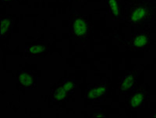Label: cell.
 I'll use <instances>...</instances> for the list:
<instances>
[{
  "label": "cell",
  "mask_w": 156,
  "mask_h": 118,
  "mask_svg": "<svg viewBox=\"0 0 156 118\" xmlns=\"http://www.w3.org/2000/svg\"><path fill=\"white\" fill-rule=\"evenodd\" d=\"M152 14L153 7L151 5L140 4L128 9L126 19L129 23H140L148 21Z\"/></svg>",
  "instance_id": "1"
},
{
  "label": "cell",
  "mask_w": 156,
  "mask_h": 118,
  "mask_svg": "<svg viewBox=\"0 0 156 118\" xmlns=\"http://www.w3.org/2000/svg\"><path fill=\"white\" fill-rule=\"evenodd\" d=\"M70 31L77 39H86L90 33V24L84 16L72 15L70 19Z\"/></svg>",
  "instance_id": "2"
},
{
  "label": "cell",
  "mask_w": 156,
  "mask_h": 118,
  "mask_svg": "<svg viewBox=\"0 0 156 118\" xmlns=\"http://www.w3.org/2000/svg\"><path fill=\"white\" fill-rule=\"evenodd\" d=\"M76 88V84L73 80L67 79L63 84L57 86L51 94V99L54 102H60L64 100L68 95L71 94Z\"/></svg>",
  "instance_id": "3"
},
{
  "label": "cell",
  "mask_w": 156,
  "mask_h": 118,
  "mask_svg": "<svg viewBox=\"0 0 156 118\" xmlns=\"http://www.w3.org/2000/svg\"><path fill=\"white\" fill-rule=\"evenodd\" d=\"M108 84L105 83L101 84H93L88 88L87 91V96L89 99H98L105 95V93L108 91Z\"/></svg>",
  "instance_id": "4"
},
{
  "label": "cell",
  "mask_w": 156,
  "mask_h": 118,
  "mask_svg": "<svg viewBox=\"0 0 156 118\" xmlns=\"http://www.w3.org/2000/svg\"><path fill=\"white\" fill-rule=\"evenodd\" d=\"M15 18L8 16H1V38L4 39L7 37L12 28Z\"/></svg>",
  "instance_id": "5"
},
{
  "label": "cell",
  "mask_w": 156,
  "mask_h": 118,
  "mask_svg": "<svg viewBox=\"0 0 156 118\" xmlns=\"http://www.w3.org/2000/svg\"><path fill=\"white\" fill-rule=\"evenodd\" d=\"M47 50L46 45L43 43H36L27 46L25 49V55L27 56H35L44 53Z\"/></svg>",
  "instance_id": "6"
},
{
  "label": "cell",
  "mask_w": 156,
  "mask_h": 118,
  "mask_svg": "<svg viewBox=\"0 0 156 118\" xmlns=\"http://www.w3.org/2000/svg\"><path fill=\"white\" fill-rule=\"evenodd\" d=\"M148 41V36L146 34H136L131 40L129 45L136 49H140L145 47Z\"/></svg>",
  "instance_id": "7"
},
{
  "label": "cell",
  "mask_w": 156,
  "mask_h": 118,
  "mask_svg": "<svg viewBox=\"0 0 156 118\" xmlns=\"http://www.w3.org/2000/svg\"><path fill=\"white\" fill-rule=\"evenodd\" d=\"M19 82L24 88H32L34 86V77L28 71H22L19 74Z\"/></svg>",
  "instance_id": "8"
},
{
  "label": "cell",
  "mask_w": 156,
  "mask_h": 118,
  "mask_svg": "<svg viewBox=\"0 0 156 118\" xmlns=\"http://www.w3.org/2000/svg\"><path fill=\"white\" fill-rule=\"evenodd\" d=\"M133 84H134V77H133V73H127L121 81L120 91H123V92L129 91L133 88Z\"/></svg>",
  "instance_id": "9"
},
{
  "label": "cell",
  "mask_w": 156,
  "mask_h": 118,
  "mask_svg": "<svg viewBox=\"0 0 156 118\" xmlns=\"http://www.w3.org/2000/svg\"><path fill=\"white\" fill-rule=\"evenodd\" d=\"M110 13L115 19L120 17V9H119V0H105Z\"/></svg>",
  "instance_id": "10"
},
{
  "label": "cell",
  "mask_w": 156,
  "mask_h": 118,
  "mask_svg": "<svg viewBox=\"0 0 156 118\" xmlns=\"http://www.w3.org/2000/svg\"><path fill=\"white\" fill-rule=\"evenodd\" d=\"M144 100V93L137 91L132 95L129 104L133 108H138Z\"/></svg>",
  "instance_id": "11"
},
{
  "label": "cell",
  "mask_w": 156,
  "mask_h": 118,
  "mask_svg": "<svg viewBox=\"0 0 156 118\" xmlns=\"http://www.w3.org/2000/svg\"><path fill=\"white\" fill-rule=\"evenodd\" d=\"M16 1H17V0H2V2L4 4H9L11 2H16Z\"/></svg>",
  "instance_id": "12"
},
{
  "label": "cell",
  "mask_w": 156,
  "mask_h": 118,
  "mask_svg": "<svg viewBox=\"0 0 156 118\" xmlns=\"http://www.w3.org/2000/svg\"><path fill=\"white\" fill-rule=\"evenodd\" d=\"M92 116H94V117H104V116H105V115H103V114H98V115H93Z\"/></svg>",
  "instance_id": "13"
}]
</instances>
